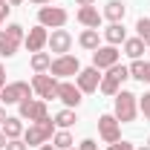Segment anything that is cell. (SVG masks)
I'll list each match as a JSON object with an SVG mask.
<instances>
[{
	"label": "cell",
	"mask_w": 150,
	"mask_h": 150,
	"mask_svg": "<svg viewBox=\"0 0 150 150\" xmlns=\"http://www.w3.org/2000/svg\"><path fill=\"white\" fill-rule=\"evenodd\" d=\"M112 98H115L112 115L118 118V124H133L139 115V95H133L130 90H118Z\"/></svg>",
	"instance_id": "cell-1"
},
{
	"label": "cell",
	"mask_w": 150,
	"mask_h": 150,
	"mask_svg": "<svg viewBox=\"0 0 150 150\" xmlns=\"http://www.w3.org/2000/svg\"><path fill=\"white\" fill-rule=\"evenodd\" d=\"M52 136H55V121L52 118H43V121L29 124V130H23V142L29 147H40V144L52 142Z\"/></svg>",
	"instance_id": "cell-2"
},
{
	"label": "cell",
	"mask_w": 150,
	"mask_h": 150,
	"mask_svg": "<svg viewBox=\"0 0 150 150\" xmlns=\"http://www.w3.org/2000/svg\"><path fill=\"white\" fill-rule=\"evenodd\" d=\"M127 78H130V69H127L124 64H115V67L107 69V75H101V87H98V90H101L104 95H115Z\"/></svg>",
	"instance_id": "cell-3"
},
{
	"label": "cell",
	"mask_w": 150,
	"mask_h": 150,
	"mask_svg": "<svg viewBox=\"0 0 150 150\" xmlns=\"http://www.w3.org/2000/svg\"><path fill=\"white\" fill-rule=\"evenodd\" d=\"M67 20H69V15L64 6H40L38 9V23L46 29H61Z\"/></svg>",
	"instance_id": "cell-4"
},
{
	"label": "cell",
	"mask_w": 150,
	"mask_h": 150,
	"mask_svg": "<svg viewBox=\"0 0 150 150\" xmlns=\"http://www.w3.org/2000/svg\"><path fill=\"white\" fill-rule=\"evenodd\" d=\"M18 112H20V118H29L32 124L49 118V110H46V101L43 98H23L18 104Z\"/></svg>",
	"instance_id": "cell-5"
},
{
	"label": "cell",
	"mask_w": 150,
	"mask_h": 150,
	"mask_svg": "<svg viewBox=\"0 0 150 150\" xmlns=\"http://www.w3.org/2000/svg\"><path fill=\"white\" fill-rule=\"evenodd\" d=\"M23 98H32V84L26 81H12L0 90V101L3 104H20Z\"/></svg>",
	"instance_id": "cell-6"
},
{
	"label": "cell",
	"mask_w": 150,
	"mask_h": 150,
	"mask_svg": "<svg viewBox=\"0 0 150 150\" xmlns=\"http://www.w3.org/2000/svg\"><path fill=\"white\" fill-rule=\"evenodd\" d=\"M32 90H35L38 98H43V101L58 98V78H55V75H46V72H35V78H32Z\"/></svg>",
	"instance_id": "cell-7"
},
{
	"label": "cell",
	"mask_w": 150,
	"mask_h": 150,
	"mask_svg": "<svg viewBox=\"0 0 150 150\" xmlns=\"http://www.w3.org/2000/svg\"><path fill=\"white\" fill-rule=\"evenodd\" d=\"M98 136H101V142H118L121 139V124H118V118L112 115V112H104V115H98Z\"/></svg>",
	"instance_id": "cell-8"
},
{
	"label": "cell",
	"mask_w": 150,
	"mask_h": 150,
	"mask_svg": "<svg viewBox=\"0 0 150 150\" xmlns=\"http://www.w3.org/2000/svg\"><path fill=\"white\" fill-rule=\"evenodd\" d=\"M78 72H81V64L75 55H58L49 67V75H55V78H69V75H78Z\"/></svg>",
	"instance_id": "cell-9"
},
{
	"label": "cell",
	"mask_w": 150,
	"mask_h": 150,
	"mask_svg": "<svg viewBox=\"0 0 150 150\" xmlns=\"http://www.w3.org/2000/svg\"><path fill=\"white\" fill-rule=\"evenodd\" d=\"M101 69H95V67H87V69H81V72L75 75V84H78V90L84 95L90 93H98V87H101Z\"/></svg>",
	"instance_id": "cell-10"
},
{
	"label": "cell",
	"mask_w": 150,
	"mask_h": 150,
	"mask_svg": "<svg viewBox=\"0 0 150 150\" xmlns=\"http://www.w3.org/2000/svg\"><path fill=\"white\" fill-rule=\"evenodd\" d=\"M118 55H121V52H118L115 46H110V43H107V46H98L93 52V67L95 69H110V67L118 64Z\"/></svg>",
	"instance_id": "cell-11"
},
{
	"label": "cell",
	"mask_w": 150,
	"mask_h": 150,
	"mask_svg": "<svg viewBox=\"0 0 150 150\" xmlns=\"http://www.w3.org/2000/svg\"><path fill=\"white\" fill-rule=\"evenodd\" d=\"M46 46H49L55 55H69V49H72V35H69L67 29H52Z\"/></svg>",
	"instance_id": "cell-12"
},
{
	"label": "cell",
	"mask_w": 150,
	"mask_h": 150,
	"mask_svg": "<svg viewBox=\"0 0 150 150\" xmlns=\"http://www.w3.org/2000/svg\"><path fill=\"white\" fill-rule=\"evenodd\" d=\"M58 98L64 101V107H69V110H75V107L81 104V98H84V93L78 90V84H69V81H58Z\"/></svg>",
	"instance_id": "cell-13"
},
{
	"label": "cell",
	"mask_w": 150,
	"mask_h": 150,
	"mask_svg": "<svg viewBox=\"0 0 150 150\" xmlns=\"http://www.w3.org/2000/svg\"><path fill=\"white\" fill-rule=\"evenodd\" d=\"M46 40H49V32H46V26H40V23H38L35 29H29V35L23 38V43H26V49H29L32 55H35V52H43Z\"/></svg>",
	"instance_id": "cell-14"
},
{
	"label": "cell",
	"mask_w": 150,
	"mask_h": 150,
	"mask_svg": "<svg viewBox=\"0 0 150 150\" xmlns=\"http://www.w3.org/2000/svg\"><path fill=\"white\" fill-rule=\"evenodd\" d=\"M75 18H78L81 26H87V29H98V26H101V20H104V15H101L95 6H81V9L75 12Z\"/></svg>",
	"instance_id": "cell-15"
},
{
	"label": "cell",
	"mask_w": 150,
	"mask_h": 150,
	"mask_svg": "<svg viewBox=\"0 0 150 150\" xmlns=\"http://www.w3.org/2000/svg\"><path fill=\"white\" fill-rule=\"evenodd\" d=\"M101 15L110 20V23H121L124 15H127V6H124L121 0H110V3L104 6V12H101Z\"/></svg>",
	"instance_id": "cell-16"
},
{
	"label": "cell",
	"mask_w": 150,
	"mask_h": 150,
	"mask_svg": "<svg viewBox=\"0 0 150 150\" xmlns=\"http://www.w3.org/2000/svg\"><path fill=\"white\" fill-rule=\"evenodd\" d=\"M3 133H6L9 142H12V139H23V118H20V115H9V118L3 121Z\"/></svg>",
	"instance_id": "cell-17"
},
{
	"label": "cell",
	"mask_w": 150,
	"mask_h": 150,
	"mask_svg": "<svg viewBox=\"0 0 150 150\" xmlns=\"http://www.w3.org/2000/svg\"><path fill=\"white\" fill-rule=\"evenodd\" d=\"M104 40H107L110 46H118V43L127 40V29H124L121 23H110V26L104 29Z\"/></svg>",
	"instance_id": "cell-18"
},
{
	"label": "cell",
	"mask_w": 150,
	"mask_h": 150,
	"mask_svg": "<svg viewBox=\"0 0 150 150\" xmlns=\"http://www.w3.org/2000/svg\"><path fill=\"white\" fill-rule=\"evenodd\" d=\"M18 46H20L18 38H12L6 29H0V55H3V58H12L15 52H18Z\"/></svg>",
	"instance_id": "cell-19"
},
{
	"label": "cell",
	"mask_w": 150,
	"mask_h": 150,
	"mask_svg": "<svg viewBox=\"0 0 150 150\" xmlns=\"http://www.w3.org/2000/svg\"><path fill=\"white\" fill-rule=\"evenodd\" d=\"M78 43L87 49V52H95L98 46H101V38H98V29H84L81 38H78Z\"/></svg>",
	"instance_id": "cell-20"
},
{
	"label": "cell",
	"mask_w": 150,
	"mask_h": 150,
	"mask_svg": "<svg viewBox=\"0 0 150 150\" xmlns=\"http://www.w3.org/2000/svg\"><path fill=\"white\" fill-rule=\"evenodd\" d=\"M142 52H144V40H142L139 35L124 40V55H130L133 61H139V58H142Z\"/></svg>",
	"instance_id": "cell-21"
},
{
	"label": "cell",
	"mask_w": 150,
	"mask_h": 150,
	"mask_svg": "<svg viewBox=\"0 0 150 150\" xmlns=\"http://www.w3.org/2000/svg\"><path fill=\"white\" fill-rule=\"evenodd\" d=\"M52 121H55V127H61V130H69V127H72L78 118H75V110L64 107L61 112H55V118H52Z\"/></svg>",
	"instance_id": "cell-22"
},
{
	"label": "cell",
	"mask_w": 150,
	"mask_h": 150,
	"mask_svg": "<svg viewBox=\"0 0 150 150\" xmlns=\"http://www.w3.org/2000/svg\"><path fill=\"white\" fill-rule=\"evenodd\" d=\"M49 67H52V55L49 52H35L32 55V69L35 72H49Z\"/></svg>",
	"instance_id": "cell-23"
},
{
	"label": "cell",
	"mask_w": 150,
	"mask_h": 150,
	"mask_svg": "<svg viewBox=\"0 0 150 150\" xmlns=\"http://www.w3.org/2000/svg\"><path fill=\"white\" fill-rule=\"evenodd\" d=\"M52 144H55L58 150H69V147H75L72 133H69V130H58L55 136H52Z\"/></svg>",
	"instance_id": "cell-24"
},
{
	"label": "cell",
	"mask_w": 150,
	"mask_h": 150,
	"mask_svg": "<svg viewBox=\"0 0 150 150\" xmlns=\"http://www.w3.org/2000/svg\"><path fill=\"white\" fill-rule=\"evenodd\" d=\"M136 32H139V38L144 40V46H150V18L139 20V23H136Z\"/></svg>",
	"instance_id": "cell-25"
},
{
	"label": "cell",
	"mask_w": 150,
	"mask_h": 150,
	"mask_svg": "<svg viewBox=\"0 0 150 150\" xmlns=\"http://www.w3.org/2000/svg\"><path fill=\"white\" fill-rule=\"evenodd\" d=\"M139 112L144 115L150 121V93H144V95H139Z\"/></svg>",
	"instance_id": "cell-26"
},
{
	"label": "cell",
	"mask_w": 150,
	"mask_h": 150,
	"mask_svg": "<svg viewBox=\"0 0 150 150\" xmlns=\"http://www.w3.org/2000/svg\"><path fill=\"white\" fill-rule=\"evenodd\" d=\"M3 150H29V144H26L23 139H12V142H6Z\"/></svg>",
	"instance_id": "cell-27"
},
{
	"label": "cell",
	"mask_w": 150,
	"mask_h": 150,
	"mask_svg": "<svg viewBox=\"0 0 150 150\" xmlns=\"http://www.w3.org/2000/svg\"><path fill=\"white\" fill-rule=\"evenodd\" d=\"M107 150H136L130 144V142H124V139H118V142H112V144H107Z\"/></svg>",
	"instance_id": "cell-28"
},
{
	"label": "cell",
	"mask_w": 150,
	"mask_h": 150,
	"mask_svg": "<svg viewBox=\"0 0 150 150\" xmlns=\"http://www.w3.org/2000/svg\"><path fill=\"white\" fill-rule=\"evenodd\" d=\"M78 150H98V144H95L93 139H84V142L78 144Z\"/></svg>",
	"instance_id": "cell-29"
},
{
	"label": "cell",
	"mask_w": 150,
	"mask_h": 150,
	"mask_svg": "<svg viewBox=\"0 0 150 150\" xmlns=\"http://www.w3.org/2000/svg\"><path fill=\"white\" fill-rule=\"evenodd\" d=\"M9 12H12V6H9V3H0V26H3V20H6Z\"/></svg>",
	"instance_id": "cell-30"
},
{
	"label": "cell",
	"mask_w": 150,
	"mask_h": 150,
	"mask_svg": "<svg viewBox=\"0 0 150 150\" xmlns=\"http://www.w3.org/2000/svg\"><path fill=\"white\" fill-rule=\"evenodd\" d=\"M142 84H150V64H144V69H142Z\"/></svg>",
	"instance_id": "cell-31"
},
{
	"label": "cell",
	"mask_w": 150,
	"mask_h": 150,
	"mask_svg": "<svg viewBox=\"0 0 150 150\" xmlns=\"http://www.w3.org/2000/svg\"><path fill=\"white\" fill-rule=\"evenodd\" d=\"M3 87H6V67L0 64V90H3Z\"/></svg>",
	"instance_id": "cell-32"
},
{
	"label": "cell",
	"mask_w": 150,
	"mask_h": 150,
	"mask_svg": "<svg viewBox=\"0 0 150 150\" xmlns=\"http://www.w3.org/2000/svg\"><path fill=\"white\" fill-rule=\"evenodd\" d=\"M29 3H35V6H49L52 0H29Z\"/></svg>",
	"instance_id": "cell-33"
},
{
	"label": "cell",
	"mask_w": 150,
	"mask_h": 150,
	"mask_svg": "<svg viewBox=\"0 0 150 150\" xmlns=\"http://www.w3.org/2000/svg\"><path fill=\"white\" fill-rule=\"evenodd\" d=\"M6 142H9V139H6V133L0 130V147H6Z\"/></svg>",
	"instance_id": "cell-34"
},
{
	"label": "cell",
	"mask_w": 150,
	"mask_h": 150,
	"mask_svg": "<svg viewBox=\"0 0 150 150\" xmlns=\"http://www.w3.org/2000/svg\"><path fill=\"white\" fill-rule=\"evenodd\" d=\"M75 3H78V6H93L95 0H75Z\"/></svg>",
	"instance_id": "cell-35"
},
{
	"label": "cell",
	"mask_w": 150,
	"mask_h": 150,
	"mask_svg": "<svg viewBox=\"0 0 150 150\" xmlns=\"http://www.w3.org/2000/svg\"><path fill=\"white\" fill-rule=\"evenodd\" d=\"M6 118H9V115H6V110H3V107H0V127H3V121H6Z\"/></svg>",
	"instance_id": "cell-36"
},
{
	"label": "cell",
	"mask_w": 150,
	"mask_h": 150,
	"mask_svg": "<svg viewBox=\"0 0 150 150\" xmlns=\"http://www.w3.org/2000/svg\"><path fill=\"white\" fill-rule=\"evenodd\" d=\"M40 150H58L55 144H49V142H46V144H40Z\"/></svg>",
	"instance_id": "cell-37"
},
{
	"label": "cell",
	"mask_w": 150,
	"mask_h": 150,
	"mask_svg": "<svg viewBox=\"0 0 150 150\" xmlns=\"http://www.w3.org/2000/svg\"><path fill=\"white\" fill-rule=\"evenodd\" d=\"M20 3H23V0H9V6H20Z\"/></svg>",
	"instance_id": "cell-38"
},
{
	"label": "cell",
	"mask_w": 150,
	"mask_h": 150,
	"mask_svg": "<svg viewBox=\"0 0 150 150\" xmlns=\"http://www.w3.org/2000/svg\"><path fill=\"white\" fill-rule=\"evenodd\" d=\"M136 150H150V147H147V144H144V147H136Z\"/></svg>",
	"instance_id": "cell-39"
},
{
	"label": "cell",
	"mask_w": 150,
	"mask_h": 150,
	"mask_svg": "<svg viewBox=\"0 0 150 150\" xmlns=\"http://www.w3.org/2000/svg\"><path fill=\"white\" fill-rule=\"evenodd\" d=\"M0 3H9V0H0Z\"/></svg>",
	"instance_id": "cell-40"
},
{
	"label": "cell",
	"mask_w": 150,
	"mask_h": 150,
	"mask_svg": "<svg viewBox=\"0 0 150 150\" xmlns=\"http://www.w3.org/2000/svg\"><path fill=\"white\" fill-rule=\"evenodd\" d=\"M147 147H150V139H147Z\"/></svg>",
	"instance_id": "cell-41"
},
{
	"label": "cell",
	"mask_w": 150,
	"mask_h": 150,
	"mask_svg": "<svg viewBox=\"0 0 150 150\" xmlns=\"http://www.w3.org/2000/svg\"><path fill=\"white\" fill-rule=\"evenodd\" d=\"M69 150H78V147H69Z\"/></svg>",
	"instance_id": "cell-42"
}]
</instances>
